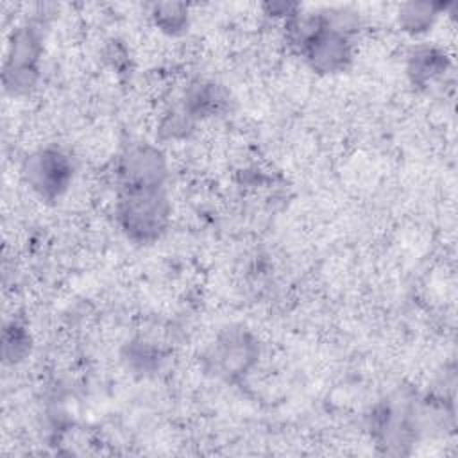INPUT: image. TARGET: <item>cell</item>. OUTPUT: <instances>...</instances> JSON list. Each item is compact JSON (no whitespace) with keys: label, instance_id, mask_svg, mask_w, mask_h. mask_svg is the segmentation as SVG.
Returning a JSON list of instances; mask_svg holds the SVG:
<instances>
[{"label":"cell","instance_id":"obj_5","mask_svg":"<svg viewBox=\"0 0 458 458\" xmlns=\"http://www.w3.org/2000/svg\"><path fill=\"white\" fill-rule=\"evenodd\" d=\"M186 20L184 7L181 4H161L156 7V21L165 30H177Z\"/></svg>","mask_w":458,"mask_h":458},{"label":"cell","instance_id":"obj_2","mask_svg":"<svg viewBox=\"0 0 458 458\" xmlns=\"http://www.w3.org/2000/svg\"><path fill=\"white\" fill-rule=\"evenodd\" d=\"M27 181L41 195H57L66 188L70 166L59 152H39L32 156L25 166Z\"/></svg>","mask_w":458,"mask_h":458},{"label":"cell","instance_id":"obj_3","mask_svg":"<svg viewBox=\"0 0 458 458\" xmlns=\"http://www.w3.org/2000/svg\"><path fill=\"white\" fill-rule=\"evenodd\" d=\"M122 174L132 188H159L165 175V161L161 154L150 147L132 148L122 166Z\"/></svg>","mask_w":458,"mask_h":458},{"label":"cell","instance_id":"obj_1","mask_svg":"<svg viewBox=\"0 0 458 458\" xmlns=\"http://www.w3.org/2000/svg\"><path fill=\"white\" fill-rule=\"evenodd\" d=\"M166 215V200L157 188H132L120 206L123 227L138 238L157 236Z\"/></svg>","mask_w":458,"mask_h":458},{"label":"cell","instance_id":"obj_4","mask_svg":"<svg viewBox=\"0 0 458 458\" xmlns=\"http://www.w3.org/2000/svg\"><path fill=\"white\" fill-rule=\"evenodd\" d=\"M308 52L313 68L322 72L338 70L349 59L347 39L336 29H322V32L308 45Z\"/></svg>","mask_w":458,"mask_h":458}]
</instances>
